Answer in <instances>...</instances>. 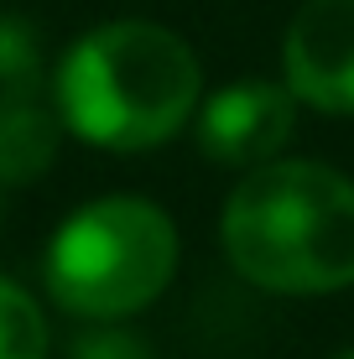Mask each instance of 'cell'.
Returning a JSON list of instances; mask_svg holds the SVG:
<instances>
[{
  "label": "cell",
  "instance_id": "obj_6",
  "mask_svg": "<svg viewBox=\"0 0 354 359\" xmlns=\"http://www.w3.org/2000/svg\"><path fill=\"white\" fill-rule=\"evenodd\" d=\"M57 156V120L42 109V99L16 109H0V182H27Z\"/></svg>",
  "mask_w": 354,
  "mask_h": 359
},
{
  "label": "cell",
  "instance_id": "obj_1",
  "mask_svg": "<svg viewBox=\"0 0 354 359\" xmlns=\"http://www.w3.org/2000/svg\"><path fill=\"white\" fill-rule=\"evenodd\" d=\"M224 250L266 292H339L354 281V182L318 162L250 172L224 208Z\"/></svg>",
  "mask_w": 354,
  "mask_h": 359
},
{
  "label": "cell",
  "instance_id": "obj_8",
  "mask_svg": "<svg viewBox=\"0 0 354 359\" xmlns=\"http://www.w3.org/2000/svg\"><path fill=\"white\" fill-rule=\"evenodd\" d=\"M42 354H47V323L36 302L0 276V359H42Z\"/></svg>",
  "mask_w": 354,
  "mask_h": 359
},
{
  "label": "cell",
  "instance_id": "obj_7",
  "mask_svg": "<svg viewBox=\"0 0 354 359\" xmlns=\"http://www.w3.org/2000/svg\"><path fill=\"white\" fill-rule=\"evenodd\" d=\"M42 89V47L36 32L16 16H0V109L32 104Z\"/></svg>",
  "mask_w": 354,
  "mask_h": 359
},
{
  "label": "cell",
  "instance_id": "obj_4",
  "mask_svg": "<svg viewBox=\"0 0 354 359\" xmlns=\"http://www.w3.org/2000/svg\"><path fill=\"white\" fill-rule=\"evenodd\" d=\"M287 83L328 115H354V0H308L287 32Z\"/></svg>",
  "mask_w": 354,
  "mask_h": 359
},
{
  "label": "cell",
  "instance_id": "obj_9",
  "mask_svg": "<svg viewBox=\"0 0 354 359\" xmlns=\"http://www.w3.org/2000/svg\"><path fill=\"white\" fill-rule=\"evenodd\" d=\"M79 359H146V349L125 333H94V339H79Z\"/></svg>",
  "mask_w": 354,
  "mask_h": 359
},
{
  "label": "cell",
  "instance_id": "obj_10",
  "mask_svg": "<svg viewBox=\"0 0 354 359\" xmlns=\"http://www.w3.org/2000/svg\"><path fill=\"white\" fill-rule=\"evenodd\" d=\"M339 359H354V354H339Z\"/></svg>",
  "mask_w": 354,
  "mask_h": 359
},
{
  "label": "cell",
  "instance_id": "obj_5",
  "mask_svg": "<svg viewBox=\"0 0 354 359\" xmlns=\"http://www.w3.org/2000/svg\"><path fill=\"white\" fill-rule=\"evenodd\" d=\"M292 135V94L276 83H235L198 115V146L224 167H250L282 151Z\"/></svg>",
  "mask_w": 354,
  "mask_h": 359
},
{
  "label": "cell",
  "instance_id": "obj_2",
  "mask_svg": "<svg viewBox=\"0 0 354 359\" xmlns=\"http://www.w3.org/2000/svg\"><path fill=\"white\" fill-rule=\"evenodd\" d=\"M198 104V57L151 21L89 32L57 68V115L83 141L141 151L167 141Z\"/></svg>",
  "mask_w": 354,
  "mask_h": 359
},
{
  "label": "cell",
  "instance_id": "obj_3",
  "mask_svg": "<svg viewBox=\"0 0 354 359\" xmlns=\"http://www.w3.org/2000/svg\"><path fill=\"white\" fill-rule=\"evenodd\" d=\"M172 219L141 198H100L57 229L47 287L79 318H125L172 281Z\"/></svg>",
  "mask_w": 354,
  "mask_h": 359
}]
</instances>
